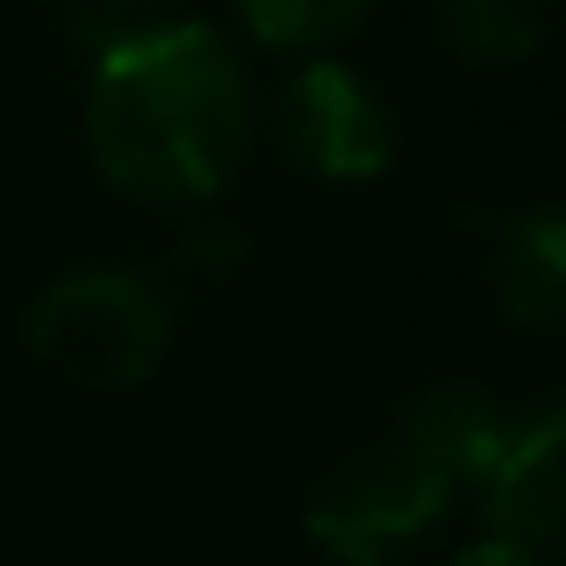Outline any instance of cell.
<instances>
[{
    "label": "cell",
    "mask_w": 566,
    "mask_h": 566,
    "mask_svg": "<svg viewBox=\"0 0 566 566\" xmlns=\"http://www.w3.org/2000/svg\"><path fill=\"white\" fill-rule=\"evenodd\" d=\"M80 129L123 201L180 216L237 187L259 144V94L216 22H137L86 65Z\"/></svg>",
    "instance_id": "1"
},
{
    "label": "cell",
    "mask_w": 566,
    "mask_h": 566,
    "mask_svg": "<svg viewBox=\"0 0 566 566\" xmlns=\"http://www.w3.org/2000/svg\"><path fill=\"white\" fill-rule=\"evenodd\" d=\"M467 495L416 430L387 423L359 452H345L302 502V531L331 566H395L409 559L444 510Z\"/></svg>",
    "instance_id": "2"
},
{
    "label": "cell",
    "mask_w": 566,
    "mask_h": 566,
    "mask_svg": "<svg viewBox=\"0 0 566 566\" xmlns=\"http://www.w3.org/2000/svg\"><path fill=\"white\" fill-rule=\"evenodd\" d=\"M22 345L57 380L86 387V395H115L166 366L172 302L137 265H72L36 287L22 316Z\"/></svg>",
    "instance_id": "3"
},
{
    "label": "cell",
    "mask_w": 566,
    "mask_h": 566,
    "mask_svg": "<svg viewBox=\"0 0 566 566\" xmlns=\"http://www.w3.org/2000/svg\"><path fill=\"white\" fill-rule=\"evenodd\" d=\"M273 137L302 180L374 187L401 151V123L387 94L345 57H302L273 94Z\"/></svg>",
    "instance_id": "4"
},
{
    "label": "cell",
    "mask_w": 566,
    "mask_h": 566,
    "mask_svg": "<svg viewBox=\"0 0 566 566\" xmlns=\"http://www.w3.org/2000/svg\"><path fill=\"white\" fill-rule=\"evenodd\" d=\"M481 495V538L524 545V553H553L559 516H566V409L553 395H538L524 416H510L495 459L473 481Z\"/></svg>",
    "instance_id": "5"
},
{
    "label": "cell",
    "mask_w": 566,
    "mask_h": 566,
    "mask_svg": "<svg viewBox=\"0 0 566 566\" xmlns=\"http://www.w3.org/2000/svg\"><path fill=\"white\" fill-rule=\"evenodd\" d=\"M488 294L516 331L553 337L566 323V222L559 208H516L488 237Z\"/></svg>",
    "instance_id": "6"
},
{
    "label": "cell",
    "mask_w": 566,
    "mask_h": 566,
    "mask_svg": "<svg viewBox=\"0 0 566 566\" xmlns=\"http://www.w3.org/2000/svg\"><path fill=\"white\" fill-rule=\"evenodd\" d=\"M395 423L416 430V438H423L430 452L452 467L459 488H473V481H481V467L495 459L502 430H510V409H502V401L488 395L481 380H430L423 395L401 401Z\"/></svg>",
    "instance_id": "7"
},
{
    "label": "cell",
    "mask_w": 566,
    "mask_h": 566,
    "mask_svg": "<svg viewBox=\"0 0 566 566\" xmlns=\"http://www.w3.org/2000/svg\"><path fill=\"white\" fill-rule=\"evenodd\" d=\"M553 36L545 0H438V43L473 72L531 65Z\"/></svg>",
    "instance_id": "8"
},
{
    "label": "cell",
    "mask_w": 566,
    "mask_h": 566,
    "mask_svg": "<svg viewBox=\"0 0 566 566\" xmlns=\"http://www.w3.org/2000/svg\"><path fill=\"white\" fill-rule=\"evenodd\" d=\"M230 14L259 51L331 57L352 29L374 14V0H230Z\"/></svg>",
    "instance_id": "9"
},
{
    "label": "cell",
    "mask_w": 566,
    "mask_h": 566,
    "mask_svg": "<svg viewBox=\"0 0 566 566\" xmlns=\"http://www.w3.org/2000/svg\"><path fill=\"white\" fill-rule=\"evenodd\" d=\"M444 566H545V559L524 553V545H502V538H473V545H459Z\"/></svg>",
    "instance_id": "10"
},
{
    "label": "cell",
    "mask_w": 566,
    "mask_h": 566,
    "mask_svg": "<svg viewBox=\"0 0 566 566\" xmlns=\"http://www.w3.org/2000/svg\"><path fill=\"white\" fill-rule=\"evenodd\" d=\"M115 8H151V0H115Z\"/></svg>",
    "instance_id": "11"
}]
</instances>
